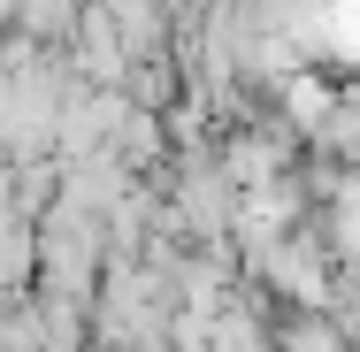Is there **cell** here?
I'll return each mask as SVG.
<instances>
[{"label":"cell","mask_w":360,"mask_h":352,"mask_svg":"<svg viewBox=\"0 0 360 352\" xmlns=\"http://www.w3.org/2000/svg\"><path fill=\"white\" fill-rule=\"evenodd\" d=\"M31 46H8L0 62V145L8 153H31L62 131V84L46 62H23Z\"/></svg>","instance_id":"1"}]
</instances>
